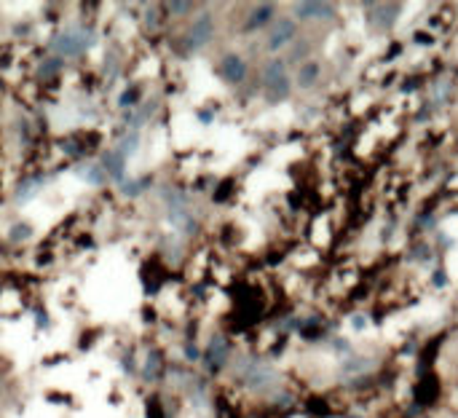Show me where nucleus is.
<instances>
[{
  "label": "nucleus",
  "instance_id": "5",
  "mask_svg": "<svg viewBox=\"0 0 458 418\" xmlns=\"http://www.w3.org/2000/svg\"><path fill=\"white\" fill-rule=\"evenodd\" d=\"M126 164H129V159L123 156L116 145H110L107 151H102V153H99V166H102L105 177H107V180H113V183H118V185L126 180Z\"/></svg>",
  "mask_w": 458,
  "mask_h": 418
},
{
  "label": "nucleus",
  "instance_id": "2",
  "mask_svg": "<svg viewBox=\"0 0 458 418\" xmlns=\"http://www.w3.org/2000/svg\"><path fill=\"white\" fill-rule=\"evenodd\" d=\"M212 38H214V16L209 11H204V14L193 16L190 27H188L183 35V43L188 51H199V49H204Z\"/></svg>",
  "mask_w": 458,
  "mask_h": 418
},
{
  "label": "nucleus",
  "instance_id": "10",
  "mask_svg": "<svg viewBox=\"0 0 458 418\" xmlns=\"http://www.w3.org/2000/svg\"><path fill=\"white\" fill-rule=\"evenodd\" d=\"M319 73H322V67H319V62H303L301 64V70H298V86L301 89H311L316 81H319Z\"/></svg>",
  "mask_w": 458,
  "mask_h": 418
},
{
  "label": "nucleus",
  "instance_id": "8",
  "mask_svg": "<svg viewBox=\"0 0 458 418\" xmlns=\"http://www.w3.org/2000/svg\"><path fill=\"white\" fill-rule=\"evenodd\" d=\"M399 5L397 3H375L370 8V22L375 30H392L394 22H397Z\"/></svg>",
  "mask_w": 458,
  "mask_h": 418
},
{
  "label": "nucleus",
  "instance_id": "4",
  "mask_svg": "<svg viewBox=\"0 0 458 418\" xmlns=\"http://www.w3.org/2000/svg\"><path fill=\"white\" fill-rule=\"evenodd\" d=\"M295 38H298V25H295V19H290V16L274 19V25H271V30H268V38H266V49H268V51H281V49H287Z\"/></svg>",
  "mask_w": 458,
  "mask_h": 418
},
{
  "label": "nucleus",
  "instance_id": "1",
  "mask_svg": "<svg viewBox=\"0 0 458 418\" xmlns=\"http://www.w3.org/2000/svg\"><path fill=\"white\" fill-rule=\"evenodd\" d=\"M263 92L268 102H284L292 92V81L284 60H268L263 64Z\"/></svg>",
  "mask_w": 458,
  "mask_h": 418
},
{
  "label": "nucleus",
  "instance_id": "13",
  "mask_svg": "<svg viewBox=\"0 0 458 418\" xmlns=\"http://www.w3.org/2000/svg\"><path fill=\"white\" fill-rule=\"evenodd\" d=\"M416 43H421V46H431V35H429V32H416Z\"/></svg>",
  "mask_w": 458,
  "mask_h": 418
},
{
  "label": "nucleus",
  "instance_id": "12",
  "mask_svg": "<svg viewBox=\"0 0 458 418\" xmlns=\"http://www.w3.org/2000/svg\"><path fill=\"white\" fill-rule=\"evenodd\" d=\"M365 356H359V362H348L346 365V370H365V367H370V362H362Z\"/></svg>",
  "mask_w": 458,
  "mask_h": 418
},
{
  "label": "nucleus",
  "instance_id": "7",
  "mask_svg": "<svg viewBox=\"0 0 458 418\" xmlns=\"http://www.w3.org/2000/svg\"><path fill=\"white\" fill-rule=\"evenodd\" d=\"M333 14H335V8L330 3H322V0L295 3V16L303 22H322V19H330Z\"/></svg>",
  "mask_w": 458,
  "mask_h": 418
},
{
  "label": "nucleus",
  "instance_id": "11",
  "mask_svg": "<svg viewBox=\"0 0 458 418\" xmlns=\"http://www.w3.org/2000/svg\"><path fill=\"white\" fill-rule=\"evenodd\" d=\"M30 236H32L30 223H14L11 231H8V241H11V244H22V241H27Z\"/></svg>",
  "mask_w": 458,
  "mask_h": 418
},
{
  "label": "nucleus",
  "instance_id": "9",
  "mask_svg": "<svg viewBox=\"0 0 458 418\" xmlns=\"http://www.w3.org/2000/svg\"><path fill=\"white\" fill-rule=\"evenodd\" d=\"M274 16H276L274 3H260V5H255V8L249 11V16H246V22H244V30L246 32L263 30V27L274 25Z\"/></svg>",
  "mask_w": 458,
  "mask_h": 418
},
{
  "label": "nucleus",
  "instance_id": "3",
  "mask_svg": "<svg viewBox=\"0 0 458 418\" xmlns=\"http://www.w3.org/2000/svg\"><path fill=\"white\" fill-rule=\"evenodd\" d=\"M228 359H231V341H228L225 335H212L209 343H207V349L201 352V365H204V370H207L209 376H217V373L228 365Z\"/></svg>",
  "mask_w": 458,
  "mask_h": 418
},
{
  "label": "nucleus",
  "instance_id": "6",
  "mask_svg": "<svg viewBox=\"0 0 458 418\" xmlns=\"http://www.w3.org/2000/svg\"><path fill=\"white\" fill-rule=\"evenodd\" d=\"M217 73H220V78H222L225 83L239 86V83L246 78L244 57H239V54H225V57L220 60V64H217Z\"/></svg>",
  "mask_w": 458,
  "mask_h": 418
}]
</instances>
